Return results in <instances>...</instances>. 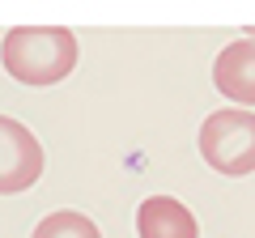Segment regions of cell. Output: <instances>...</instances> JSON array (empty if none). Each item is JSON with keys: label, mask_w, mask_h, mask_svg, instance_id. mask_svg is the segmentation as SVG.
Returning a JSON list of instances; mask_svg holds the SVG:
<instances>
[{"label": "cell", "mask_w": 255, "mask_h": 238, "mask_svg": "<svg viewBox=\"0 0 255 238\" xmlns=\"http://www.w3.org/2000/svg\"><path fill=\"white\" fill-rule=\"evenodd\" d=\"M30 238H102V234H98V226H94L85 213L60 209V213H47V217L34 226Z\"/></svg>", "instance_id": "cell-6"}, {"label": "cell", "mask_w": 255, "mask_h": 238, "mask_svg": "<svg viewBox=\"0 0 255 238\" xmlns=\"http://www.w3.org/2000/svg\"><path fill=\"white\" fill-rule=\"evenodd\" d=\"M213 85L238 107H255V38H234L213 60Z\"/></svg>", "instance_id": "cell-4"}, {"label": "cell", "mask_w": 255, "mask_h": 238, "mask_svg": "<svg viewBox=\"0 0 255 238\" xmlns=\"http://www.w3.org/2000/svg\"><path fill=\"white\" fill-rule=\"evenodd\" d=\"M43 179V145L26 123L0 115V196H17Z\"/></svg>", "instance_id": "cell-3"}, {"label": "cell", "mask_w": 255, "mask_h": 238, "mask_svg": "<svg viewBox=\"0 0 255 238\" xmlns=\"http://www.w3.org/2000/svg\"><path fill=\"white\" fill-rule=\"evenodd\" d=\"M136 234L140 238H200L196 213L174 196H149L136 209Z\"/></svg>", "instance_id": "cell-5"}, {"label": "cell", "mask_w": 255, "mask_h": 238, "mask_svg": "<svg viewBox=\"0 0 255 238\" xmlns=\"http://www.w3.org/2000/svg\"><path fill=\"white\" fill-rule=\"evenodd\" d=\"M200 157L226 179L255 174V111L221 107L200 123Z\"/></svg>", "instance_id": "cell-2"}, {"label": "cell", "mask_w": 255, "mask_h": 238, "mask_svg": "<svg viewBox=\"0 0 255 238\" xmlns=\"http://www.w3.org/2000/svg\"><path fill=\"white\" fill-rule=\"evenodd\" d=\"M0 60L21 85H55L77 64V38L64 26H17L4 34Z\"/></svg>", "instance_id": "cell-1"}]
</instances>
